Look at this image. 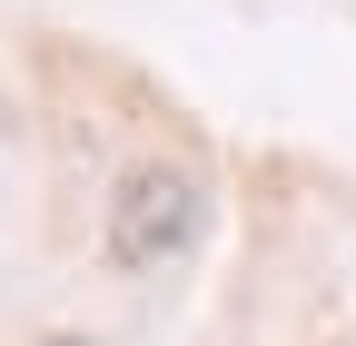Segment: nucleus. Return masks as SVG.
I'll list each match as a JSON object with an SVG mask.
<instances>
[{
  "instance_id": "f257e3e1",
  "label": "nucleus",
  "mask_w": 356,
  "mask_h": 346,
  "mask_svg": "<svg viewBox=\"0 0 356 346\" xmlns=\"http://www.w3.org/2000/svg\"><path fill=\"white\" fill-rule=\"evenodd\" d=\"M208 228V179L188 158H129L109 188V267H159Z\"/></svg>"
},
{
  "instance_id": "f03ea898",
  "label": "nucleus",
  "mask_w": 356,
  "mask_h": 346,
  "mask_svg": "<svg viewBox=\"0 0 356 346\" xmlns=\"http://www.w3.org/2000/svg\"><path fill=\"white\" fill-rule=\"evenodd\" d=\"M40 346H99V336H40Z\"/></svg>"
}]
</instances>
